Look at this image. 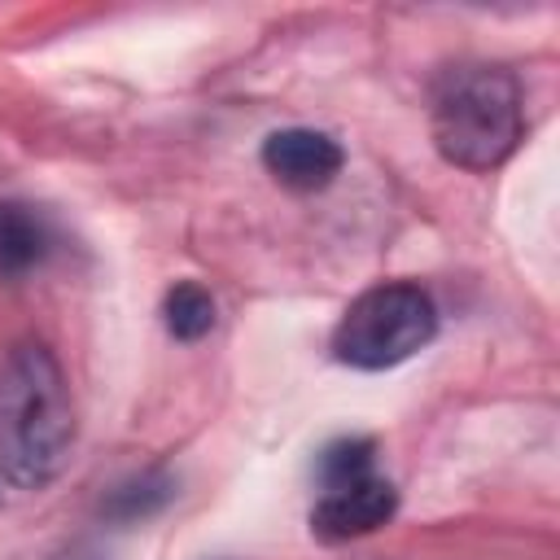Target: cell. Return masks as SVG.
I'll return each instance as SVG.
<instances>
[{
  "label": "cell",
  "mask_w": 560,
  "mask_h": 560,
  "mask_svg": "<svg viewBox=\"0 0 560 560\" xmlns=\"http://www.w3.org/2000/svg\"><path fill=\"white\" fill-rule=\"evenodd\" d=\"M74 402L61 363L26 341L0 363V477L18 490H44L70 459Z\"/></svg>",
  "instance_id": "1"
},
{
  "label": "cell",
  "mask_w": 560,
  "mask_h": 560,
  "mask_svg": "<svg viewBox=\"0 0 560 560\" xmlns=\"http://www.w3.org/2000/svg\"><path fill=\"white\" fill-rule=\"evenodd\" d=\"M433 144L451 166L464 171H494L512 158L525 114L521 88L499 66H455L442 74L429 109Z\"/></svg>",
  "instance_id": "2"
},
{
  "label": "cell",
  "mask_w": 560,
  "mask_h": 560,
  "mask_svg": "<svg viewBox=\"0 0 560 560\" xmlns=\"http://www.w3.org/2000/svg\"><path fill=\"white\" fill-rule=\"evenodd\" d=\"M438 332V306L420 284H376L359 293L332 328V354L346 368L381 372L411 359Z\"/></svg>",
  "instance_id": "3"
},
{
  "label": "cell",
  "mask_w": 560,
  "mask_h": 560,
  "mask_svg": "<svg viewBox=\"0 0 560 560\" xmlns=\"http://www.w3.org/2000/svg\"><path fill=\"white\" fill-rule=\"evenodd\" d=\"M398 508V490L368 472L359 481L332 486L319 494V503L311 508V534L324 542H346V538H363L372 529H381Z\"/></svg>",
  "instance_id": "4"
},
{
  "label": "cell",
  "mask_w": 560,
  "mask_h": 560,
  "mask_svg": "<svg viewBox=\"0 0 560 560\" xmlns=\"http://www.w3.org/2000/svg\"><path fill=\"white\" fill-rule=\"evenodd\" d=\"M262 166L284 188L315 192V188L332 184V175L341 171V144L315 127H284L262 140Z\"/></svg>",
  "instance_id": "5"
},
{
  "label": "cell",
  "mask_w": 560,
  "mask_h": 560,
  "mask_svg": "<svg viewBox=\"0 0 560 560\" xmlns=\"http://www.w3.org/2000/svg\"><path fill=\"white\" fill-rule=\"evenodd\" d=\"M52 232L39 210L22 201H0V276H26L44 262Z\"/></svg>",
  "instance_id": "6"
},
{
  "label": "cell",
  "mask_w": 560,
  "mask_h": 560,
  "mask_svg": "<svg viewBox=\"0 0 560 560\" xmlns=\"http://www.w3.org/2000/svg\"><path fill=\"white\" fill-rule=\"evenodd\" d=\"M162 324H166V332L179 337V341H201V337L214 328V298H210L201 284L184 280V284H175V289L166 293V302H162Z\"/></svg>",
  "instance_id": "7"
},
{
  "label": "cell",
  "mask_w": 560,
  "mask_h": 560,
  "mask_svg": "<svg viewBox=\"0 0 560 560\" xmlns=\"http://www.w3.org/2000/svg\"><path fill=\"white\" fill-rule=\"evenodd\" d=\"M372 472V442L368 438H337L319 451V486H346Z\"/></svg>",
  "instance_id": "8"
},
{
  "label": "cell",
  "mask_w": 560,
  "mask_h": 560,
  "mask_svg": "<svg viewBox=\"0 0 560 560\" xmlns=\"http://www.w3.org/2000/svg\"><path fill=\"white\" fill-rule=\"evenodd\" d=\"M166 499H171V481H153V477H144V481L122 486V490L109 499V512L122 516V521H136V516H149L153 508H162Z\"/></svg>",
  "instance_id": "9"
}]
</instances>
